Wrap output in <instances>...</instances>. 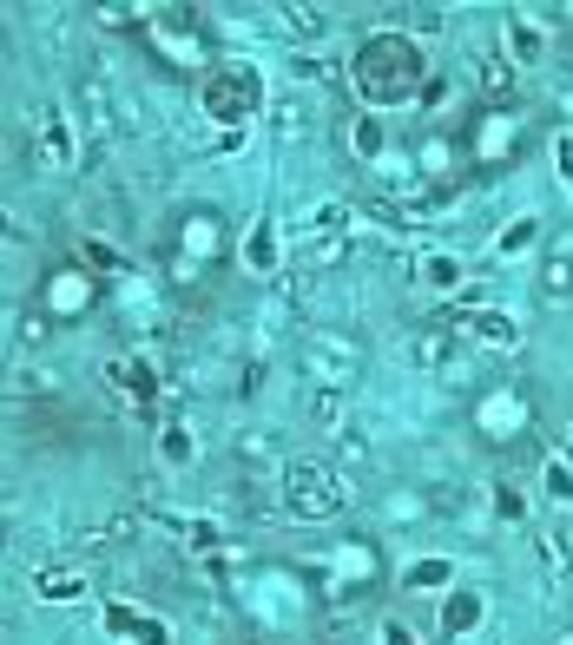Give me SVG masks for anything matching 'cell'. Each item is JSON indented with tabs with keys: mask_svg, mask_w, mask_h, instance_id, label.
I'll return each mask as SVG.
<instances>
[{
	"mask_svg": "<svg viewBox=\"0 0 573 645\" xmlns=\"http://www.w3.org/2000/svg\"><path fill=\"white\" fill-rule=\"evenodd\" d=\"M448 580V560H415L409 573H402V586H409V593H429V586H442Z\"/></svg>",
	"mask_w": 573,
	"mask_h": 645,
	"instance_id": "obj_18",
	"label": "cell"
},
{
	"mask_svg": "<svg viewBox=\"0 0 573 645\" xmlns=\"http://www.w3.org/2000/svg\"><path fill=\"white\" fill-rule=\"evenodd\" d=\"M534 231H541V224H534V218H514V231L501 237V244H494V251H501V257H521L527 244H534Z\"/></svg>",
	"mask_w": 573,
	"mask_h": 645,
	"instance_id": "obj_20",
	"label": "cell"
},
{
	"mask_svg": "<svg viewBox=\"0 0 573 645\" xmlns=\"http://www.w3.org/2000/svg\"><path fill=\"white\" fill-rule=\"evenodd\" d=\"M277 20H284V33H297V40H330V14H323V7H277Z\"/></svg>",
	"mask_w": 573,
	"mask_h": 645,
	"instance_id": "obj_10",
	"label": "cell"
},
{
	"mask_svg": "<svg viewBox=\"0 0 573 645\" xmlns=\"http://www.w3.org/2000/svg\"><path fill=\"white\" fill-rule=\"evenodd\" d=\"M350 145H356V152H363V158H376V152H382V126H376V119H356Z\"/></svg>",
	"mask_w": 573,
	"mask_h": 645,
	"instance_id": "obj_23",
	"label": "cell"
},
{
	"mask_svg": "<svg viewBox=\"0 0 573 645\" xmlns=\"http://www.w3.org/2000/svg\"><path fill=\"white\" fill-rule=\"evenodd\" d=\"M290 73H297V79H323L330 66H323V60H310V53H297V60H290Z\"/></svg>",
	"mask_w": 573,
	"mask_h": 645,
	"instance_id": "obj_28",
	"label": "cell"
},
{
	"mask_svg": "<svg viewBox=\"0 0 573 645\" xmlns=\"http://www.w3.org/2000/svg\"><path fill=\"white\" fill-rule=\"evenodd\" d=\"M415 277H422L429 290H455L462 284V264H455L448 251H429V257H415Z\"/></svg>",
	"mask_w": 573,
	"mask_h": 645,
	"instance_id": "obj_11",
	"label": "cell"
},
{
	"mask_svg": "<svg viewBox=\"0 0 573 645\" xmlns=\"http://www.w3.org/2000/svg\"><path fill=\"white\" fill-rule=\"evenodd\" d=\"M40 395H53V376L40 369V362H27V369L7 376V402H40Z\"/></svg>",
	"mask_w": 573,
	"mask_h": 645,
	"instance_id": "obj_12",
	"label": "cell"
},
{
	"mask_svg": "<svg viewBox=\"0 0 573 645\" xmlns=\"http://www.w3.org/2000/svg\"><path fill=\"white\" fill-rule=\"evenodd\" d=\"M106 632H126V639H139V645H172V632H165L159 619L132 613V606H106Z\"/></svg>",
	"mask_w": 573,
	"mask_h": 645,
	"instance_id": "obj_7",
	"label": "cell"
},
{
	"mask_svg": "<svg viewBox=\"0 0 573 645\" xmlns=\"http://www.w3.org/2000/svg\"><path fill=\"white\" fill-rule=\"evenodd\" d=\"M14 343H20V349H47V343H53V323H47L40 310H20V316H14Z\"/></svg>",
	"mask_w": 573,
	"mask_h": 645,
	"instance_id": "obj_15",
	"label": "cell"
},
{
	"mask_svg": "<svg viewBox=\"0 0 573 645\" xmlns=\"http://www.w3.org/2000/svg\"><path fill=\"white\" fill-rule=\"evenodd\" d=\"M547 488H554V501H573V474L560 461H547Z\"/></svg>",
	"mask_w": 573,
	"mask_h": 645,
	"instance_id": "obj_26",
	"label": "cell"
},
{
	"mask_svg": "<svg viewBox=\"0 0 573 645\" xmlns=\"http://www.w3.org/2000/svg\"><path fill=\"white\" fill-rule=\"evenodd\" d=\"M191 455H198V441H191V428H185V422H165V428H159V461L185 468Z\"/></svg>",
	"mask_w": 573,
	"mask_h": 645,
	"instance_id": "obj_13",
	"label": "cell"
},
{
	"mask_svg": "<svg viewBox=\"0 0 573 645\" xmlns=\"http://www.w3.org/2000/svg\"><path fill=\"white\" fill-rule=\"evenodd\" d=\"M541 277H547V303H573V257H567V251L547 257Z\"/></svg>",
	"mask_w": 573,
	"mask_h": 645,
	"instance_id": "obj_14",
	"label": "cell"
},
{
	"mask_svg": "<svg viewBox=\"0 0 573 645\" xmlns=\"http://www.w3.org/2000/svg\"><path fill=\"white\" fill-rule=\"evenodd\" d=\"M271 224H257V231H251V270H271Z\"/></svg>",
	"mask_w": 573,
	"mask_h": 645,
	"instance_id": "obj_24",
	"label": "cell"
},
{
	"mask_svg": "<svg viewBox=\"0 0 573 645\" xmlns=\"http://www.w3.org/2000/svg\"><path fill=\"white\" fill-rule=\"evenodd\" d=\"M271 126L284 132V139H297V132H310V106H303L297 93H290V99H277V119H271Z\"/></svg>",
	"mask_w": 573,
	"mask_h": 645,
	"instance_id": "obj_17",
	"label": "cell"
},
{
	"mask_svg": "<svg viewBox=\"0 0 573 645\" xmlns=\"http://www.w3.org/2000/svg\"><path fill=\"white\" fill-rule=\"evenodd\" d=\"M257 106H264V79H257L244 60H224L218 73L205 79V112L218 119V126L238 132L244 119H257Z\"/></svg>",
	"mask_w": 573,
	"mask_h": 645,
	"instance_id": "obj_3",
	"label": "cell"
},
{
	"mask_svg": "<svg viewBox=\"0 0 573 645\" xmlns=\"http://www.w3.org/2000/svg\"><path fill=\"white\" fill-rule=\"evenodd\" d=\"M277 468H284V455H277V441H271V435L244 428V435L231 441V474H251V481H277Z\"/></svg>",
	"mask_w": 573,
	"mask_h": 645,
	"instance_id": "obj_5",
	"label": "cell"
},
{
	"mask_svg": "<svg viewBox=\"0 0 573 645\" xmlns=\"http://www.w3.org/2000/svg\"><path fill=\"white\" fill-rule=\"evenodd\" d=\"M560 172L573 178V132H567V139H560Z\"/></svg>",
	"mask_w": 573,
	"mask_h": 645,
	"instance_id": "obj_29",
	"label": "cell"
},
{
	"mask_svg": "<svg viewBox=\"0 0 573 645\" xmlns=\"http://www.w3.org/2000/svg\"><path fill=\"white\" fill-rule=\"evenodd\" d=\"M350 231V205H317V237H343Z\"/></svg>",
	"mask_w": 573,
	"mask_h": 645,
	"instance_id": "obj_22",
	"label": "cell"
},
{
	"mask_svg": "<svg viewBox=\"0 0 573 645\" xmlns=\"http://www.w3.org/2000/svg\"><path fill=\"white\" fill-rule=\"evenodd\" d=\"M336 455H343V468H369V461H376V448H369L363 428H336Z\"/></svg>",
	"mask_w": 573,
	"mask_h": 645,
	"instance_id": "obj_16",
	"label": "cell"
},
{
	"mask_svg": "<svg viewBox=\"0 0 573 645\" xmlns=\"http://www.w3.org/2000/svg\"><path fill=\"white\" fill-rule=\"evenodd\" d=\"M86 580L80 573H40V599H80Z\"/></svg>",
	"mask_w": 573,
	"mask_h": 645,
	"instance_id": "obj_19",
	"label": "cell"
},
{
	"mask_svg": "<svg viewBox=\"0 0 573 645\" xmlns=\"http://www.w3.org/2000/svg\"><path fill=\"white\" fill-rule=\"evenodd\" d=\"M40 158H47L53 172L73 165V126H66V112H47V119H40Z\"/></svg>",
	"mask_w": 573,
	"mask_h": 645,
	"instance_id": "obj_8",
	"label": "cell"
},
{
	"mask_svg": "<svg viewBox=\"0 0 573 645\" xmlns=\"http://www.w3.org/2000/svg\"><path fill=\"white\" fill-rule=\"evenodd\" d=\"M455 330L468 336V343H481V349H521V330H514V316H501V310H455Z\"/></svg>",
	"mask_w": 573,
	"mask_h": 645,
	"instance_id": "obj_4",
	"label": "cell"
},
{
	"mask_svg": "<svg viewBox=\"0 0 573 645\" xmlns=\"http://www.w3.org/2000/svg\"><path fill=\"white\" fill-rule=\"evenodd\" d=\"M310 409H317V428H336V422H343V389H317Z\"/></svg>",
	"mask_w": 573,
	"mask_h": 645,
	"instance_id": "obj_21",
	"label": "cell"
},
{
	"mask_svg": "<svg viewBox=\"0 0 573 645\" xmlns=\"http://www.w3.org/2000/svg\"><path fill=\"white\" fill-rule=\"evenodd\" d=\"M508 47H514V66H541V27L527 20V7L508 14Z\"/></svg>",
	"mask_w": 573,
	"mask_h": 645,
	"instance_id": "obj_9",
	"label": "cell"
},
{
	"mask_svg": "<svg viewBox=\"0 0 573 645\" xmlns=\"http://www.w3.org/2000/svg\"><path fill=\"white\" fill-rule=\"evenodd\" d=\"M356 93L369 106H409V99L429 93L422 79V53L402 40V33H376L363 53H356Z\"/></svg>",
	"mask_w": 573,
	"mask_h": 645,
	"instance_id": "obj_1",
	"label": "cell"
},
{
	"mask_svg": "<svg viewBox=\"0 0 573 645\" xmlns=\"http://www.w3.org/2000/svg\"><path fill=\"white\" fill-rule=\"evenodd\" d=\"M514 79H521L514 53H481V60H475V86H481L488 99H508V93H514Z\"/></svg>",
	"mask_w": 573,
	"mask_h": 645,
	"instance_id": "obj_6",
	"label": "cell"
},
{
	"mask_svg": "<svg viewBox=\"0 0 573 645\" xmlns=\"http://www.w3.org/2000/svg\"><path fill=\"white\" fill-rule=\"evenodd\" d=\"M350 507V488H343V474L323 468V461H290L284 468V514L297 520H330Z\"/></svg>",
	"mask_w": 573,
	"mask_h": 645,
	"instance_id": "obj_2",
	"label": "cell"
},
{
	"mask_svg": "<svg viewBox=\"0 0 573 645\" xmlns=\"http://www.w3.org/2000/svg\"><path fill=\"white\" fill-rule=\"evenodd\" d=\"M382 645H415V632L402 619H382Z\"/></svg>",
	"mask_w": 573,
	"mask_h": 645,
	"instance_id": "obj_27",
	"label": "cell"
},
{
	"mask_svg": "<svg viewBox=\"0 0 573 645\" xmlns=\"http://www.w3.org/2000/svg\"><path fill=\"white\" fill-rule=\"evenodd\" d=\"M409 27L415 33H442V7H409Z\"/></svg>",
	"mask_w": 573,
	"mask_h": 645,
	"instance_id": "obj_25",
	"label": "cell"
}]
</instances>
